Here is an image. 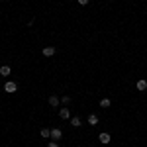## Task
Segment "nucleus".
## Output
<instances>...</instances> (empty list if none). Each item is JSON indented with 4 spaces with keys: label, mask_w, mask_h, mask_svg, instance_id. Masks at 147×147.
I'll return each mask as SVG.
<instances>
[{
    "label": "nucleus",
    "mask_w": 147,
    "mask_h": 147,
    "mask_svg": "<svg viewBox=\"0 0 147 147\" xmlns=\"http://www.w3.org/2000/svg\"><path fill=\"white\" fill-rule=\"evenodd\" d=\"M41 137H51V129L43 127V129H41Z\"/></svg>",
    "instance_id": "12"
},
{
    "label": "nucleus",
    "mask_w": 147,
    "mask_h": 147,
    "mask_svg": "<svg viewBox=\"0 0 147 147\" xmlns=\"http://www.w3.org/2000/svg\"><path fill=\"white\" fill-rule=\"evenodd\" d=\"M98 139H100V143H110V134H106V131H102L100 136H98Z\"/></svg>",
    "instance_id": "5"
},
{
    "label": "nucleus",
    "mask_w": 147,
    "mask_h": 147,
    "mask_svg": "<svg viewBox=\"0 0 147 147\" xmlns=\"http://www.w3.org/2000/svg\"><path fill=\"white\" fill-rule=\"evenodd\" d=\"M49 104H51V106H59V104H61V100H59L57 96H49Z\"/></svg>",
    "instance_id": "9"
},
{
    "label": "nucleus",
    "mask_w": 147,
    "mask_h": 147,
    "mask_svg": "<svg viewBox=\"0 0 147 147\" xmlns=\"http://www.w3.org/2000/svg\"><path fill=\"white\" fill-rule=\"evenodd\" d=\"M100 108H110V98H102L100 100Z\"/></svg>",
    "instance_id": "11"
},
{
    "label": "nucleus",
    "mask_w": 147,
    "mask_h": 147,
    "mask_svg": "<svg viewBox=\"0 0 147 147\" xmlns=\"http://www.w3.org/2000/svg\"><path fill=\"white\" fill-rule=\"evenodd\" d=\"M4 90L8 92V94H12V92H16V90H18V84H16L14 80H8V82L4 84Z\"/></svg>",
    "instance_id": "1"
},
{
    "label": "nucleus",
    "mask_w": 147,
    "mask_h": 147,
    "mask_svg": "<svg viewBox=\"0 0 147 147\" xmlns=\"http://www.w3.org/2000/svg\"><path fill=\"white\" fill-rule=\"evenodd\" d=\"M47 147H59V145H57V141H49V143H47Z\"/></svg>",
    "instance_id": "14"
},
{
    "label": "nucleus",
    "mask_w": 147,
    "mask_h": 147,
    "mask_svg": "<svg viewBox=\"0 0 147 147\" xmlns=\"http://www.w3.org/2000/svg\"><path fill=\"white\" fill-rule=\"evenodd\" d=\"M77 2H79V4H82V6H84V4H88V0H77Z\"/></svg>",
    "instance_id": "15"
},
{
    "label": "nucleus",
    "mask_w": 147,
    "mask_h": 147,
    "mask_svg": "<svg viewBox=\"0 0 147 147\" xmlns=\"http://www.w3.org/2000/svg\"><path fill=\"white\" fill-rule=\"evenodd\" d=\"M43 55L45 57H53L55 55V47H45V49H43Z\"/></svg>",
    "instance_id": "7"
},
{
    "label": "nucleus",
    "mask_w": 147,
    "mask_h": 147,
    "mask_svg": "<svg viewBox=\"0 0 147 147\" xmlns=\"http://www.w3.org/2000/svg\"><path fill=\"white\" fill-rule=\"evenodd\" d=\"M59 118H61V120H69V118H71V110H69L67 106H63V108L59 110Z\"/></svg>",
    "instance_id": "2"
},
{
    "label": "nucleus",
    "mask_w": 147,
    "mask_h": 147,
    "mask_svg": "<svg viewBox=\"0 0 147 147\" xmlns=\"http://www.w3.org/2000/svg\"><path fill=\"white\" fill-rule=\"evenodd\" d=\"M69 102H71V96H63L61 98V104H69Z\"/></svg>",
    "instance_id": "13"
},
{
    "label": "nucleus",
    "mask_w": 147,
    "mask_h": 147,
    "mask_svg": "<svg viewBox=\"0 0 147 147\" xmlns=\"http://www.w3.org/2000/svg\"><path fill=\"white\" fill-rule=\"evenodd\" d=\"M10 73H12V69L8 67V65H2V67H0V75H2V77H8Z\"/></svg>",
    "instance_id": "6"
},
{
    "label": "nucleus",
    "mask_w": 147,
    "mask_h": 147,
    "mask_svg": "<svg viewBox=\"0 0 147 147\" xmlns=\"http://www.w3.org/2000/svg\"><path fill=\"white\" fill-rule=\"evenodd\" d=\"M51 137H53V141H57V139L63 137V131H61L59 127H53V129H51Z\"/></svg>",
    "instance_id": "3"
},
{
    "label": "nucleus",
    "mask_w": 147,
    "mask_h": 147,
    "mask_svg": "<svg viewBox=\"0 0 147 147\" xmlns=\"http://www.w3.org/2000/svg\"><path fill=\"white\" fill-rule=\"evenodd\" d=\"M147 88V80H137V90H145Z\"/></svg>",
    "instance_id": "10"
},
{
    "label": "nucleus",
    "mask_w": 147,
    "mask_h": 147,
    "mask_svg": "<svg viewBox=\"0 0 147 147\" xmlns=\"http://www.w3.org/2000/svg\"><path fill=\"white\" fill-rule=\"evenodd\" d=\"M98 124V116H96V114H90V116H88V125H96Z\"/></svg>",
    "instance_id": "8"
},
{
    "label": "nucleus",
    "mask_w": 147,
    "mask_h": 147,
    "mask_svg": "<svg viewBox=\"0 0 147 147\" xmlns=\"http://www.w3.org/2000/svg\"><path fill=\"white\" fill-rule=\"evenodd\" d=\"M71 125H73V127H80V125H82V120H80L79 116H73V118H71Z\"/></svg>",
    "instance_id": "4"
}]
</instances>
